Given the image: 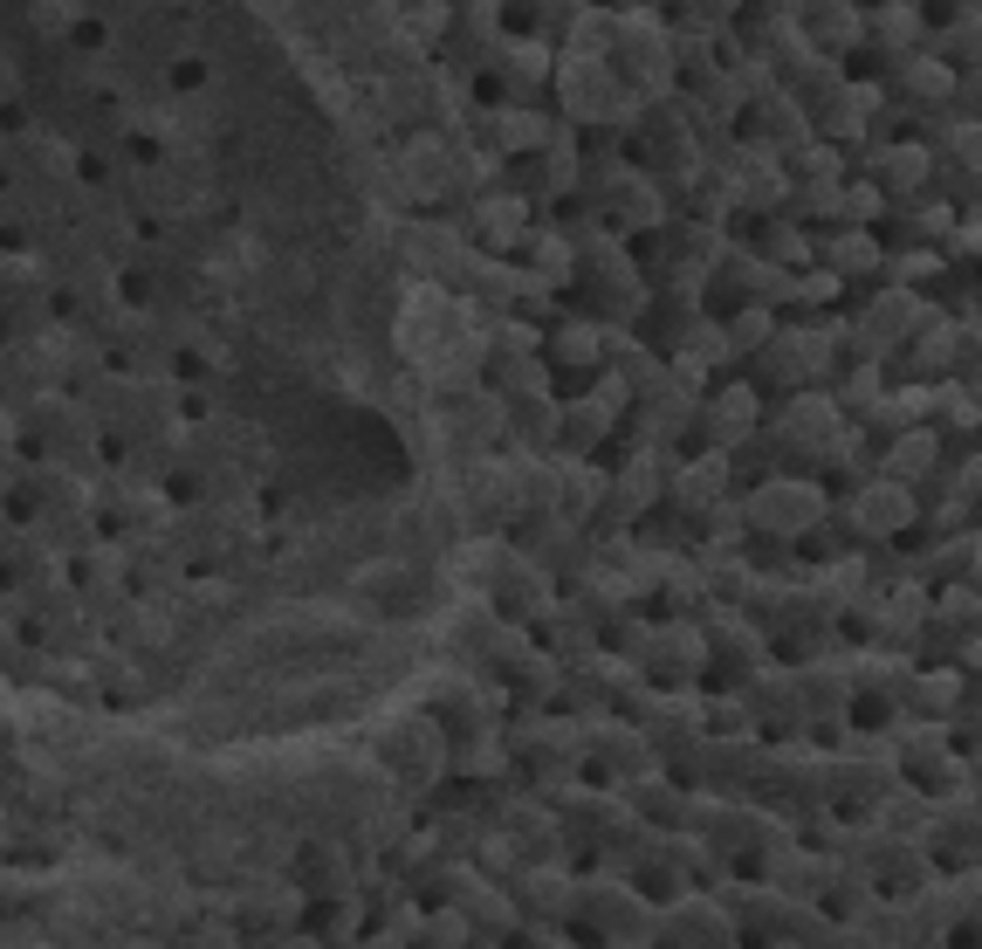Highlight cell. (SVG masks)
<instances>
[{"label": "cell", "mask_w": 982, "mask_h": 949, "mask_svg": "<svg viewBox=\"0 0 982 949\" xmlns=\"http://www.w3.org/2000/svg\"><path fill=\"white\" fill-rule=\"evenodd\" d=\"M811 517H817V496L811 489H763L756 496V524H769V530H797Z\"/></svg>", "instance_id": "obj_1"}]
</instances>
